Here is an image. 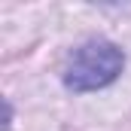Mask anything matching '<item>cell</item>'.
Here are the masks:
<instances>
[{
  "mask_svg": "<svg viewBox=\"0 0 131 131\" xmlns=\"http://www.w3.org/2000/svg\"><path fill=\"white\" fill-rule=\"evenodd\" d=\"M122 67H125V55L116 43L89 40L70 55L67 70H64V82L73 92H95V89L110 85L122 73Z\"/></svg>",
  "mask_w": 131,
  "mask_h": 131,
  "instance_id": "1",
  "label": "cell"
}]
</instances>
